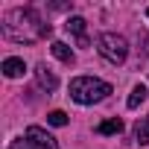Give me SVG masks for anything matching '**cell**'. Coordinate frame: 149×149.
Returning a JSON list of instances; mask_svg holds the SVG:
<instances>
[{
  "label": "cell",
  "instance_id": "cell-1",
  "mask_svg": "<svg viewBox=\"0 0 149 149\" xmlns=\"http://www.w3.org/2000/svg\"><path fill=\"white\" fill-rule=\"evenodd\" d=\"M3 32H6V38H12V41H18V44H35L38 38L50 35L53 26L44 24V21L38 18V12H32V9H15V12L6 15Z\"/></svg>",
  "mask_w": 149,
  "mask_h": 149
},
{
  "label": "cell",
  "instance_id": "cell-2",
  "mask_svg": "<svg viewBox=\"0 0 149 149\" xmlns=\"http://www.w3.org/2000/svg\"><path fill=\"white\" fill-rule=\"evenodd\" d=\"M108 94H111V85L102 79H94V76H76L70 82V97L82 105H94V102L105 100Z\"/></svg>",
  "mask_w": 149,
  "mask_h": 149
},
{
  "label": "cell",
  "instance_id": "cell-3",
  "mask_svg": "<svg viewBox=\"0 0 149 149\" xmlns=\"http://www.w3.org/2000/svg\"><path fill=\"white\" fill-rule=\"evenodd\" d=\"M97 50H100V56H102L105 61H111V64H123L126 56H129V44H126V38L117 35V32H102V35L97 38Z\"/></svg>",
  "mask_w": 149,
  "mask_h": 149
},
{
  "label": "cell",
  "instance_id": "cell-4",
  "mask_svg": "<svg viewBox=\"0 0 149 149\" xmlns=\"http://www.w3.org/2000/svg\"><path fill=\"white\" fill-rule=\"evenodd\" d=\"M26 143H29L32 149H58L56 137L47 134L41 126H29V129H26Z\"/></svg>",
  "mask_w": 149,
  "mask_h": 149
},
{
  "label": "cell",
  "instance_id": "cell-5",
  "mask_svg": "<svg viewBox=\"0 0 149 149\" xmlns=\"http://www.w3.org/2000/svg\"><path fill=\"white\" fill-rule=\"evenodd\" d=\"M35 76H38V85H41V88H47V91H56V88H58V79L50 73L47 64H38V67H35Z\"/></svg>",
  "mask_w": 149,
  "mask_h": 149
},
{
  "label": "cell",
  "instance_id": "cell-6",
  "mask_svg": "<svg viewBox=\"0 0 149 149\" xmlns=\"http://www.w3.org/2000/svg\"><path fill=\"white\" fill-rule=\"evenodd\" d=\"M3 73L9 79H18V76H24L26 73V64H24V58H6L3 61Z\"/></svg>",
  "mask_w": 149,
  "mask_h": 149
},
{
  "label": "cell",
  "instance_id": "cell-7",
  "mask_svg": "<svg viewBox=\"0 0 149 149\" xmlns=\"http://www.w3.org/2000/svg\"><path fill=\"white\" fill-rule=\"evenodd\" d=\"M50 50H53V56H56L58 61H67V64L73 61V50H70L64 41H53V47H50Z\"/></svg>",
  "mask_w": 149,
  "mask_h": 149
},
{
  "label": "cell",
  "instance_id": "cell-8",
  "mask_svg": "<svg viewBox=\"0 0 149 149\" xmlns=\"http://www.w3.org/2000/svg\"><path fill=\"white\" fill-rule=\"evenodd\" d=\"M97 132H100V134H120V132H123V120H120V117H111V120L100 123Z\"/></svg>",
  "mask_w": 149,
  "mask_h": 149
},
{
  "label": "cell",
  "instance_id": "cell-9",
  "mask_svg": "<svg viewBox=\"0 0 149 149\" xmlns=\"http://www.w3.org/2000/svg\"><path fill=\"white\" fill-rule=\"evenodd\" d=\"M67 32H76L79 38H85V18H79V15H73V18H67Z\"/></svg>",
  "mask_w": 149,
  "mask_h": 149
},
{
  "label": "cell",
  "instance_id": "cell-10",
  "mask_svg": "<svg viewBox=\"0 0 149 149\" xmlns=\"http://www.w3.org/2000/svg\"><path fill=\"white\" fill-rule=\"evenodd\" d=\"M143 100H146V85H134L132 94H129V108H137Z\"/></svg>",
  "mask_w": 149,
  "mask_h": 149
},
{
  "label": "cell",
  "instance_id": "cell-11",
  "mask_svg": "<svg viewBox=\"0 0 149 149\" xmlns=\"http://www.w3.org/2000/svg\"><path fill=\"white\" fill-rule=\"evenodd\" d=\"M47 123L50 126H67V114L64 111H50L47 114Z\"/></svg>",
  "mask_w": 149,
  "mask_h": 149
},
{
  "label": "cell",
  "instance_id": "cell-12",
  "mask_svg": "<svg viewBox=\"0 0 149 149\" xmlns=\"http://www.w3.org/2000/svg\"><path fill=\"white\" fill-rule=\"evenodd\" d=\"M134 134H137V143H140V146H146V143H149V123H146V126H137V132H134Z\"/></svg>",
  "mask_w": 149,
  "mask_h": 149
},
{
  "label": "cell",
  "instance_id": "cell-13",
  "mask_svg": "<svg viewBox=\"0 0 149 149\" xmlns=\"http://www.w3.org/2000/svg\"><path fill=\"white\" fill-rule=\"evenodd\" d=\"M12 149H32V146H29L26 140H15V143H12Z\"/></svg>",
  "mask_w": 149,
  "mask_h": 149
},
{
  "label": "cell",
  "instance_id": "cell-14",
  "mask_svg": "<svg viewBox=\"0 0 149 149\" xmlns=\"http://www.w3.org/2000/svg\"><path fill=\"white\" fill-rule=\"evenodd\" d=\"M146 15H149V9H146Z\"/></svg>",
  "mask_w": 149,
  "mask_h": 149
}]
</instances>
